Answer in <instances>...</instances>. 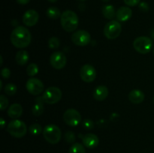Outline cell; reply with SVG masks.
<instances>
[{
    "instance_id": "1",
    "label": "cell",
    "mask_w": 154,
    "mask_h": 153,
    "mask_svg": "<svg viewBox=\"0 0 154 153\" xmlns=\"http://www.w3.org/2000/svg\"><path fill=\"white\" fill-rule=\"evenodd\" d=\"M31 33L28 28L23 26H17L12 31L11 34V42L17 48H25L31 42Z\"/></svg>"
},
{
    "instance_id": "2",
    "label": "cell",
    "mask_w": 154,
    "mask_h": 153,
    "mask_svg": "<svg viewBox=\"0 0 154 153\" xmlns=\"http://www.w3.org/2000/svg\"><path fill=\"white\" fill-rule=\"evenodd\" d=\"M60 22H61L62 27L65 31L68 32H72L78 28L79 20H78V15L75 12L67 10H65L62 14Z\"/></svg>"
},
{
    "instance_id": "3",
    "label": "cell",
    "mask_w": 154,
    "mask_h": 153,
    "mask_svg": "<svg viewBox=\"0 0 154 153\" xmlns=\"http://www.w3.org/2000/svg\"><path fill=\"white\" fill-rule=\"evenodd\" d=\"M43 136L47 142H48L49 143L57 144L61 140V130L56 124H50L44 128Z\"/></svg>"
},
{
    "instance_id": "4",
    "label": "cell",
    "mask_w": 154,
    "mask_h": 153,
    "mask_svg": "<svg viewBox=\"0 0 154 153\" xmlns=\"http://www.w3.org/2000/svg\"><path fill=\"white\" fill-rule=\"evenodd\" d=\"M7 131L14 137L21 138L25 136L26 134L27 128L23 121L19 119H14L8 125Z\"/></svg>"
},
{
    "instance_id": "5",
    "label": "cell",
    "mask_w": 154,
    "mask_h": 153,
    "mask_svg": "<svg viewBox=\"0 0 154 153\" xmlns=\"http://www.w3.org/2000/svg\"><path fill=\"white\" fill-rule=\"evenodd\" d=\"M133 46L135 50L141 54H147L153 47V40L146 36L138 37L134 40Z\"/></svg>"
},
{
    "instance_id": "6",
    "label": "cell",
    "mask_w": 154,
    "mask_h": 153,
    "mask_svg": "<svg viewBox=\"0 0 154 153\" xmlns=\"http://www.w3.org/2000/svg\"><path fill=\"white\" fill-rule=\"evenodd\" d=\"M122 31V27L120 22L117 20H111L105 25L104 28V34L110 40L119 37Z\"/></svg>"
},
{
    "instance_id": "7",
    "label": "cell",
    "mask_w": 154,
    "mask_h": 153,
    "mask_svg": "<svg viewBox=\"0 0 154 153\" xmlns=\"http://www.w3.org/2000/svg\"><path fill=\"white\" fill-rule=\"evenodd\" d=\"M42 98L45 103L48 104H54L60 100L62 98V92L57 87H49L45 90Z\"/></svg>"
},
{
    "instance_id": "8",
    "label": "cell",
    "mask_w": 154,
    "mask_h": 153,
    "mask_svg": "<svg viewBox=\"0 0 154 153\" xmlns=\"http://www.w3.org/2000/svg\"><path fill=\"white\" fill-rule=\"evenodd\" d=\"M72 40L77 46H84L90 44L91 37L88 32L85 30H78L73 33L72 35Z\"/></svg>"
},
{
    "instance_id": "9",
    "label": "cell",
    "mask_w": 154,
    "mask_h": 153,
    "mask_svg": "<svg viewBox=\"0 0 154 153\" xmlns=\"http://www.w3.org/2000/svg\"><path fill=\"white\" fill-rule=\"evenodd\" d=\"M63 120L66 124L71 127L78 125L81 121V116L78 110L75 109H69L63 115Z\"/></svg>"
},
{
    "instance_id": "10",
    "label": "cell",
    "mask_w": 154,
    "mask_h": 153,
    "mask_svg": "<svg viewBox=\"0 0 154 153\" xmlns=\"http://www.w3.org/2000/svg\"><path fill=\"white\" fill-rule=\"evenodd\" d=\"M80 76L85 82H92L96 80V70L91 64H84L80 70Z\"/></svg>"
},
{
    "instance_id": "11",
    "label": "cell",
    "mask_w": 154,
    "mask_h": 153,
    "mask_svg": "<svg viewBox=\"0 0 154 153\" xmlns=\"http://www.w3.org/2000/svg\"><path fill=\"white\" fill-rule=\"evenodd\" d=\"M26 87L27 91L33 95H38L44 90L43 82L40 80L35 77H32L28 80Z\"/></svg>"
},
{
    "instance_id": "12",
    "label": "cell",
    "mask_w": 154,
    "mask_h": 153,
    "mask_svg": "<svg viewBox=\"0 0 154 153\" xmlns=\"http://www.w3.org/2000/svg\"><path fill=\"white\" fill-rule=\"evenodd\" d=\"M50 62H51V66L54 68L60 70V69L63 68L66 66V63H67V58H66V56L64 53L57 51V52H54L51 56Z\"/></svg>"
},
{
    "instance_id": "13",
    "label": "cell",
    "mask_w": 154,
    "mask_h": 153,
    "mask_svg": "<svg viewBox=\"0 0 154 153\" xmlns=\"http://www.w3.org/2000/svg\"><path fill=\"white\" fill-rule=\"evenodd\" d=\"M39 15L35 10H28L23 16V22L27 26H33L38 22Z\"/></svg>"
},
{
    "instance_id": "14",
    "label": "cell",
    "mask_w": 154,
    "mask_h": 153,
    "mask_svg": "<svg viewBox=\"0 0 154 153\" xmlns=\"http://www.w3.org/2000/svg\"><path fill=\"white\" fill-rule=\"evenodd\" d=\"M82 140L84 145L89 148H96L99 143V140L98 136L94 134L91 133L84 135Z\"/></svg>"
},
{
    "instance_id": "15",
    "label": "cell",
    "mask_w": 154,
    "mask_h": 153,
    "mask_svg": "<svg viewBox=\"0 0 154 153\" xmlns=\"http://www.w3.org/2000/svg\"><path fill=\"white\" fill-rule=\"evenodd\" d=\"M132 15V10H131L130 8L125 7V6L120 8L116 13V16H117V20L120 22L127 21L128 20L130 19Z\"/></svg>"
},
{
    "instance_id": "16",
    "label": "cell",
    "mask_w": 154,
    "mask_h": 153,
    "mask_svg": "<svg viewBox=\"0 0 154 153\" xmlns=\"http://www.w3.org/2000/svg\"><path fill=\"white\" fill-rule=\"evenodd\" d=\"M108 95V89L105 86H99L96 87L93 92V97L96 100L102 101L105 100Z\"/></svg>"
},
{
    "instance_id": "17",
    "label": "cell",
    "mask_w": 154,
    "mask_h": 153,
    "mask_svg": "<svg viewBox=\"0 0 154 153\" xmlns=\"http://www.w3.org/2000/svg\"><path fill=\"white\" fill-rule=\"evenodd\" d=\"M23 113V107L19 104H13L11 105L8 110V115L10 118L17 119L21 116Z\"/></svg>"
},
{
    "instance_id": "18",
    "label": "cell",
    "mask_w": 154,
    "mask_h": 153,
    "mask_svg": "<svg viewBox=\"0 0 154 153\" xmlns=\"http://www.w3.org/2000/svg\"><path fill=\"white\" fill-rule=\"evenodd\" d=\"M129 99L132 103L135 104H138L144 101V94L141 90L134 89L129 93Z\"/></svg>"
},
{
    "instance_id": "19",
    "label": "cell",
    "mask_w": 154,
    "mask_h": 153,
    "mask_svg": "<svg viewBox=\"0 0 154 153\" xmlns=\"http://www.w3.org/2000/svg\"><path fill=\"white\" fill-rule=\"evenodd\" d=\"M36 104L32 106V114L35 116H39L42 115L44 111V106L43 104L45 103L43 100V98L42 97H38L35 99Z\"/></svg>"
},
{
    "instance_id": "20",
    "label": "cell",
    "mask_w": 154,
    "mask_h": 153,
    "mask_svg": "<svg viewBox=\"0 0 154 153\" xmlns=\"http://www.w3.org/2000/svg\"><path fill=\"white\" fill-rule=\"evenodd\" d=\"M29 56L28 52L26 50H20L16 54V62L20 65H24L26 64L29 61Z\"/></svg>"
},
{
    "instance_id": "21",
    "label": "cell",
    "mask_w": 154,
    "mask_h": 153,
    "mask_svg": "<svg viewBox=\"0 0 154 153\" xmlns=\"http://www.w3.org/2000/svg\"><path fill=\"white\" fill-rule=\"evenodd\" d=\"M102 14L106 19L112 20L115 16V9L111 4H107L102 8Z\"/></svg>"
},
{
    "instance_id": "22",
    "label": "cell",
    "mask_w": 154,
    "mask_h": 153,
    "mask_svg": "<svg viewBox=\"0 0 154 153\" xmlns=\"http://www.w3.org/2000/svg\"><path fill=\"white\" fill-rule=\"evenodd\" d=\"M61 13L60 9L56 7H51L47 10V16L52 20H57L61 17Z\"/></svg>"
},
{
    "instance_id": "23",
    "label": "cell",
    "mask_w": 154,
    "mask_h": 153,
    "mask_svg": "<svg viewBox=\"0 0 154 153\" xmlns=\"http://www.w3.org/2000/svg\"><path fill=\"white\" fill-rule=\"evenodd\" d=\"M69 153H85V148L82 144L79 142H75L70 147Z\"/></svg>"
},
{
    "instance_id": "24",
    "label": "cell",
    "mask_w": 154,
    "mask_h": 153,
    "mask_svg": "<svg viewBox=\"0 0 154 153\" xmlns=\"http://www.w3.org/2000/svg\"><path fill=\"white\" fill-rule=\"evenodd\" d=\"M29 130L30 134H31L32 135L38 136V135H39L41 133H42V126H41L39 124H38V123H34V124H31V125L29 126Z\"/></svg>"
},
{
    "instance_id": "25",
    "label": "cell",
    "mask_w": 154,
    "mask_h": 153,
    "mask_svg": "<svg viewBox=\"0 0 154 153\" xmlns=\"http://www.w3.org/2000/svg\"><path fill=\"white\" fill-rule=\"evenodd\" d=\"M38 72V67L36 64L35 63H31L30 64H29L28 67L26 68V73L29 76H34Z\"/></svg>"
},
{
    "instance_id": "26",
    "label": "cell",
    "mask_w": 154,
    "mask_h": 153,
    "mask_svg": "<svg viewBox=\"0 0 154 153\" xmlns=\"http://www.w3.org/2000/svg\"><path fill=\"white\" fill-rule=\"evenodd\" d=\"M5 92L6 93V94L8 95H14L15 94V93L17 92V86L14 83H8L7 85L5 87Z\"/></svg>"
},
{
    "instance_id": "27",
    "label": "cell",
    "mask_w": 154,
    "mask_h": 153,
    "mask_svg": "<svg viewBox=\"0 0 154 153\" xmlns=\"http://www.w3.org/2000/svg\"><path fill=\"white\" fill-rule=\"evenodd\" d=\"M60 42L59 38L56 37H52L49 39L48 40V46L51 49H57L60 46Z\"/></svg>"
},
{
    "instance_id": "28",
    "label": "cell",
    "mask_w": 154,
    "mask_h": 153,
    "mask_svg": "<svg viewBox=\"0 0 154 153\" xmlns=\"http://www.w3.org/2000/svg\"><path fill=\"white\" fill-rule=\"evenodd\" d=\"M75 139H76V137H75V134L71 130H69L65 134V140L68 143H73V142H75Z\"/></svg>"
},
{
    "instance_id": "29",
    "label": "cell",
    "mask_w": 154,
    "mask_h": 153,
    "mask_svg": "<svg viewBox=\"0 0 154 153\" xmlns=\"http://www.w3.org/2000/svg\"><path fill=\"white\" fill-rule=\"evenodd\" d=\"M8 100L5 96L2 94L0 96V110H4L8 107Z\"/></svg>"
},
{
    "instance_id": "30",
    "label": "cell",
    "mask_w": 154,
    "mask_h": 153,
    "mask_svg": "<svg viewBox=\"0 0 154 153\" xmlns=\"http://www.w3.org/2000/svg\"><path fill=\"white\" fill-rule=\"evenodd\" d=\"M83 127L86 130H92L94 128V123L90 119H85L83 122Z\"/></svg>"
},
{
    "instance_id": "31",
    "label": "cell",
    "mask_w": 154,
    "mask_h": 153,
    "mask_svg": "<svg viewBox=\"0 0 154 153\" xmlns=\"http://www.w3.org/2000/svg\"><path fill=\"white\" fill-rule=\"evenodd\" d=\"M1 75L5 79H8V78H9V76L11 75L10 70L8 68H3L1 70Z\"/></svg>"
},
{
    "instance_id": "32",
    "label": "cell",
    "mask_w": 154,
    "mask_h": 153,
    "mask_svg": "<svg viewBox=\"0 0 154 153\" xmlns=\"http://www.w3.org/2000/svg\"><path fill=\"white\" fill-rule=\"evenodd\" d=\"M123 1L128 6H135L140 2V0H123Z\"/></svg>"
},
{
    "instance_id": "33",
    "label": "cell",
    "mask_w": 154,
    "mask_h": 153,
    "mask_svg": "<svg viewBox=\"0 0 154 153\" xmlns=\"http://www.w3.org/2000/svg\"><path fill=\"white\" fill-rule=\"evenodd\" d=\"M140 10H142V11H147L149 9V6L147 4V3L146 2H141L139 5Z\"/></svg>"
},
{
    "instance_id": "34",
    "label": "cell",
    "mask_w": 154,
    "mask_h": 153,
    "mask_svg": "<svg viewBox=\"0 0 154 153\" xmlns=\"http://www.w3.org/2000/svg\"><path fill=\"white\" fill-rule=\"evenodd\" d=\"M30 2V0H17V2L20 4H26Z\"/></svg>"
},
{
    "instance_id": "35",
    "label": "cell",
    "mask_w": 154,
    "mask_h": 153,
    "mask_svg": "<svg viewBox=\"0 0 154 153\" xmlns=\"http://www.w3.org/2000/svg\"><path fill=\"white\" fill-rule=\"evenodd\" d=\"M5 121L4 120V118H0V127H1V128H4V127L5 126Z\"/></svg>"
},
{
    "instance_id": "36",
    "label": "cell",
    "mask_w": 154,
    "mask_h": 153,
    "mask_svg": "<svg viewBox=\"0 0 154 153\" xmlns=\"http://www.w3.org/2000/svg\"><path fill=\"white\" fill-rule=\"evenodd\" d=\"M151 36H152V38H153V39H154V29L152 30V32H151Z\"/></svg>"
},
{
    "instance_id": "37",
    "label": "cell",
    "mask_w": 154,
    "mask_h": 153,
    "mask_svg": "<svg viewBox=\"0 0 154 153\" xmlns=\"http://www.w3.org/2000/svg\"><path fill=\"white\" fill-rule=\"evenodd\" d=\"M48 1L50 2H56L57 0H48Z\"/></svg>"
},
{
    "instance_id": "38",
    "label": "cell",
    "mask_w": 154,
    "mask_h": 153,
    "mask_svg": "<svg viewBox=\"0 0 154 153\" xmlns=\"http://www.w3.org/2000/svg\"><path fill=\"white\" fill-rule=\"evenodd\" d=\"M0 86H1V88H0V90H1L2 88V82L1 80H0Z\"/></svg>"
},
{
    "instance_id": "39",
    "label": "cell",
    "mask_w": 154,
    "mask_h": 153,
    "mask_svg": "<svg viewBox=\"0 0 154 153\" xmlns=\"http://www.w3.org/2000/svg\"><path fill=\"white\" fill-rule=\"evenodd\" d=\"M0 58H1V64H0V65H2V57L0 56Z\"/></svg>"
},
{
    "instance_id": "40",
    "label": "cell",
    "mask_w": 154,
    "mask_h": 153,
    "mask_svg": "<svg viewBox=\"0 0 154 153\" xmlns=\"http://www.w3.org/2000/svg\"><path fill=\"white\" fill-rule=\"evenodd\" d=\"M102 1H103V2H108V1H110V0H102Z\"/></svg>"
},
{
    "instance_id": "41",
    "label": "cell",
    "mask_w": 154,
    "mask_h": 153,
    "mask_svg": "<svg viewBox=\"0 0 154 153\" xmlns=\"http://www.w3.org/2000/svg\"><path fill=\"white\" fill-rule=\"evenodd\" d=\"M79 1H84V0H79Z\"/></svg>"
},
{
    "instance_id": "42",
    "label": "cell",
    "mask_w": 154,
    "mask_h": 153,
    "mask_svg": "<svg viewBox=\"0 0 154 153\" xmlns=\"http://www.w3.org/2000/svg\"><path fill=\"white\" fill-rule=\"evenodd\" d=\"M153 54H154V47H153Z\"/></svg>"
},
{
    "instance_id": "43",
    "label": "cell",
    "mask_w": 154,
    "mask_h": 153,
    "mask_svg": "<svg viewBox=\"0 0 154 153\" xmlns=\"http://www.w3.org/2000/svg\"><path fill=\"white\" fill-rule=\"evenodd\" d=\"M153 102H154V98H153Z\"/></svg>"
}]
</instances>
